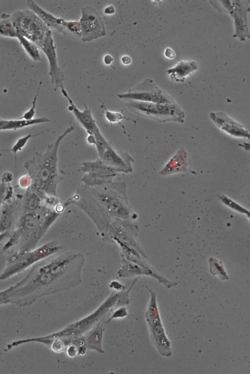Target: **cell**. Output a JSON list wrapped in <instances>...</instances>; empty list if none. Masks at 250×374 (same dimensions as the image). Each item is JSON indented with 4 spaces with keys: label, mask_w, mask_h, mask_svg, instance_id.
Here are the masks:
<instances>
[{
    "label": "cell",
    "mask_w": 250,
    "mask_h": 374,
    "mask_svg": "<svg viewBox=\"0 0 250 374\" xmlns=\"http://www.w3.org/2000/svg\"><path fill=\"white\" fill-rule=\"evenodd\" d=\"M129 302L127 291L113 293L93 312L84 318L69 325L56 333L44 336L46 339H61L80 337L91 330L99 322L104 320L106 315L114 308L123 306Z\"/></svg>",
    "instance_id": "5"
},
{
    "label": "cell",
    "mask_w": 250,
    "mask_h": 374,
    "mask_svg": "<svg viewBox=\"0 0 250 374\" xmlns=\"http://www.w3.org/2000/svg\"><path fill=\"white\" fill-rule=\"evenodd\" d=\"M208 262L209 272L211 274L217 276L222 280L229 279L227 272L222 261L213 257H210L208 259Z\"/></svg>",
    "instance_id": "25"
},
{
    "label": "cell",
    "mask_w": 250,
    "mask_h": 374,
    "mask_svg": "<svg viewBox=\"0 0 250 374\" xmlns=\"http://www.w3.org/2000/svg\"><path fill=\"white\" fill-rule=\"evenodd\" d=\"M81 27V40L90 42L105 35L104 22L95 9L90 6L82 8L79 21Z\"/></svg>",
    "instance_id": "13"
},
{
    "label": "cell",
    "mask_w": 250,
    "mask_h": 374,
    "mask_svg": "<svg viewBox=\"0 0 250 374\" xmlns=\"http://www.w3.org/2000/svg\"><path fill=\"white\" fill-rule=\"evenodd\" d=\"M26 3L29 9L41 19L51 31L53 30L56 32H62L65 22L63 19L55 17L42 9L32 0H27Z\"/></svg>",
    "instance_id": "19"
},
{
    "label": "cell",
    "mask_w": 250,
    "mask_h": 374,
    "mask_svg": "<svg viewBox=\"0 0 250 374\" xmlns=\"http://www.w3.org/2000/svg\"><path fill=\"white\" fill-rule=\"evenodd\" d=\"M61 89L63 95L66 98L70 104L69 110L72 111L77 121L86 130L88 135L94 136L101 133L92 116L91 110L87 107L86 105L84 104V109L83 110H80L74 104L64 88Z\"/></svg>",
    "instance_id": "16"
},
{
    "label": "cell",
    "mask_w": 250,
    "mask_h": 374,
    "mask_svg": "<svg viewBox=\"0 0 250 374\" xmlns=\"http://www.w3.org/2000/svg\"><path fill=\"white\" fill-rule=\"evenodd\" d=\"M34 128H33L30 131L29 133L27 134L26 135H25V136L19 138L18 140L17 141V142H16V143L14 145V146L12 147V148L11 149L1 150V151H3V152H12L14 154L15 169L16 168V159H17L16 154L17 152L22 150V149L24 147V146L26 145V143L27 142V141L30 138L40 135L47 131H43L41 132H37V133H35V134H32V132L34 130Z\"/></svg>",
    "instance_id": "26"
},
{
    "label": "cell",
    "mask_w": 250,
    "mask_h": 374,
    "mask_svg": "<svg viewBox=\"0 0 250 374\" xmlns=\"http://www.w3.org/2000/svg\"><path fill=\"white\" fill-rule=\"evenodd\" d=\"M147 289L150 294V298L145 313V317L148 327L151 340L161 355L169 357L172 355L171 343L166 334L161 319L156 294L153 290L148 288Z\"/></svg>",
    "instance_id": "8"
},
{
    "label": "cell",
    "mask_w": 250,
    "mask_h": 374,
    "mask_svg": "<svg viewBox=\"0 0 250 374\" xmlns=\"http://www.w3.org/2000/svg\"><path fill=\"white\" fill-rule=\"evenodd\" d=\"M17 39L27 54L34 62H38L42 60L39 47L34 43L19 33L18 34Z\"/></svg>",
    "instance_id": "23"
},
{
    "label": "cell",
    "mask_w": 250,
    "mask_h": 374,
    "mask_svg": "<svg viewBox=\"0 0 250 374\" xmlns=\"http://www.w3.org/2000/svg\"><path fill=\"white\" fill-rule=\"evenodd\" d=\"M31 183V180L29 176L27 175L21 177L19 180V184L22 188H28Z\"/></svg>",
    "instance_id": "34"
},
{
    "label": "cell",
    "mask_w": 250,
    "mask_h": 374,
    "mask_svg": "<svg viewBox=\"0 0 250 374\" xmlns=\"http://www.w3.org/2000/svg\"><path fill=\"white\" fill-rule=\"evenodd\" d=\"M98 158L118 173L127 174L133 171V158L127 153L118 151L111 145Z\"/></svg>",
    "instance_id": "15"
},
{
    "label": "cell",
    "mask_w": 250,
    "mask_h": 374,
    "mask_svg": "<svg viewBox=\"0 0 250 374\" xmlns=\"http://www.w3.org/2000/svg\"><path fill=\"white\" fill-rule=\"evenodd\" d=\"M165 55L169 58H173L175 57L174 52L170 48H167L165 51Z\"/></svg>",
    "instance_id": "37"
},
{
    "label": "cell",
    "mask_w": 250,
    "mask_h": 374,
    "mask_svg": "<svg viewBox=\"0 0 250 374\" xmlns=\"http://www.w3.org/2000/svg\"><path fill=\"white\" fill-rule=\"evenodd\" d=\"M188 165V153L184 148H181L165 165L159 173L162 176L185 172Z\"/></svg>",
    "instance_id": "18"
},
{
    "label": "cell",
    "mask_w": 250,
    "mask_h": 374,
    "mask_svg": "<svg viewBox=\"0 0 250 374\" xmlns=\"http://www.w3.org/2000/svg\"><path fill=\"white\" fill-rule=\"evenodd\" d=\"M42 82H41L39 84V87L38 89L37 92L36 94L35 95L33 100L32 102V106L30 108V109L25 112L23 115L20 118L21 119H24L26 120H30L33 119V117L35 114V108H36V105L37 102V100L38 98V95L39 94V91L40 89V88L41 86Z\"/></svg>",
    "instance_id": "31"
},
{
    "label": "cell",
    "mask_w": 250,
    "mask_h": 374,
    "mask_svg": "<svg viewBox=\"0 0 250 374\" xmlns=\"http://www.w3.org/2000/svg\"><path fill=\"white\" fill-rule=\"evenodd\" d=\"M74 130V127L70 126L53 143L48 145L44 153L36 152L23 165L31 180L29 188L42 200L47 196L57 197V189L61 180L58 170V149L63 139Z\"/></svg>",
    "instance_id": "3"
},
{
    "label": "cell",
    "mask_w": 250,
    "mask_h": 374,
    "mask_svg": "<svg viewBox=\"0 0 250 374\" xmlns=\"http://www.w3.org/2000/svg\"><path fill=\"white\" fill-rule=\"evenodd\" d=\"M217 197L219 200L226 206H228L233 210H235V211L247 215L248 217L249 218L250 212L239 205L238 203L234 201L231 199L229 198L223 194L217 195Z\"/></svg>",
    "instance_id": "29"
},
{
    "label": "cell",
    "mask_w": 250,
    "mask_h": 374,
    "mask_svg": "<svg viewBox=\"0 0 250 374\" xmlns=\"http://www.w3.org/2000/svg\"><path fill=\"white\" fill-rule=\"evenodd\" d=\"M95 144L97 149L98 156L100 157L105 151L111 146L102 133L94 136Z\"/></svg>",
    "instance_id": "30"
},
{
    "label": "cell",
    "mask_w": 250,
    "mask_h": 374,
    "mask_svg": "<svg viewBox=\"0 0 250 374\" xmlns=\"http://www.w3.org/2000/svg\"><path fill=\"white\" fill-rule=\"evenodd\" d=\"M59 252L34 264L21 281L1 291L6 303L28 306L39 298L81 284L83 255L71 251Z\"/></svg>",
    "instance_id": "1"
},
{
    "label": "cell",
    "mask_w": 250,
    "mask_h": 374,
    "mask_svg": "<svg viewBox=\"0 0 250 374\" xmlns=\"http://www.w3.org/2000/svg\"><path fill=\"white\" fill-rule=\"evenodd\" d=\"M99 100L102 103V107L104 110L105 117L106 120H107V121H108L110 123H119V124L123 129L124 132L125 133V127L123 125H122L120 121L123 119H126L127 120H132L133 121L134 120L132 119L131 118H127L125 117L122 113L111 111L107 110L105 106H104V102H102L100 99H99Z\"/></svg>",
    "instance_id": "27"
},
{
    "label": "cell",
    "mask_w": 250,
    "mask_h": 374,
    "mask_svg": "<svg viewBox=\"0 0 250 374\" xmlns=\"http://www.w3.org/2000/svg\"><path fill=\"white\" fill-rule=\"evenodd\" d=\"M17 31L40 48L49 30L31 10H19L10 15Z\"/></svg>",
    "instance_id": "9"
},
{
    "label": "cell",
    "mask_w": 250,
    "mask_h": 374,
    "mask_svg": "<svg viewBox=\"0 0 250 374\" xmlns=\"http://www.w3.org/2000/svg\"><path fill=\"white\" fill-rule=\"evenodd\" d=\"M131 61V58L128 56H125L122 58V62L125 65L129 64Z\"/></svg>",
    "instance_id": "39"
},
{
    "label": "cell",
    "mask_w": 250,
    "mask_h": 374,
    "mask_svg": "<svg viewBox=\"0 0 250 374\" xmlns=\"http://www.w3.org/2000/svg\"><path fill=\"white\" fill-rule=\"evenodd\" d=\"M50 121V120L46 117L33 118L30 120L24 119H18L14 120H8V122L4 126L0 127V131L6 130H17L33 124L46 123Z\"/></svg>",
    "instance_id": "22"
},
{
    "label": "cell",
    "mask_w": 250,
    "mask_h": 374,
    "mask_svg": "<svg viewBox=\"0 0 250 374\" xmlns=\"http://www.w3.org/2000/svg\"><path fill=\"white\" fill-rule=\"evenodd\" d=\"M125 105L131 112L158 122H184L185 113L176 103L158 104L135 100H125Z\"/></svg>",
    "instance_id": "7"
},
{
    "label": "cell",
    "mask_w": 250,
    "mask_h": 374,
    "mask_svg": "<svg viewBox=\"0 0 250 374\" xmlns=\"http://www.w3.org/2000/svg\"><path fill=\"white\" fill-rule=\"evenodd\" d=\"M63 205L64 208L75 205L83 210L104 239L113 222H134L137 217L129 204L125 182L93 186L83 184Z\"/></svg>",
    "instance_id": "2"
},
{
    "label": "cell",
    "mask_w": 250,
    "mask_h": 374,
    "mask_svg": "<svg viewBox=\"0 0 250 374\" xmlns=\"http://www.w3.org/2000/svg\"><path fill=\"white\" fill-rule=\"evenodd\" d=\"M113 61V58L109 55H106L104 57V62L106 65H109Z\"/></svg>",
    "instance_id": "38"
},
{
    "label": "cell",
    "mask_w": 250,
    "mask_h": 374,
    "mask_svg": "<svg viewBox=\"0 0 250 374\" xmlns=\"http://www.w3.org/2000/svg\"><path fill=\"white\" fill-rule=\"evenodd\" d=\"M212 6L220 12L229 13L233 19L235 32L234 37L242 41L250 38L247 15L250 0H210Z\"/></svg>",
    "instance_id": "10"
},
{
    "label": "cell",
    "mask_w": 250,
    "mask_h": 374,
    "mask_svg": "<svg viewBox=\"0 0 250 374\" xmlns=\"http://www.w3.org/2000/svg\"><path fill=\"white\" fill-rule=\"evenodd\" d=\"M104 324V320H103L82 335L86 349H94L98 352H104L102 347Z\"/></svg>",
    "instance_id": "20"
},
{
    "label": "cell",
    "mask_w": 250,
    "mask_h": 374,
    "mask_svg": "<svg viewBox=\"0 0 250 374\" xmlns=\"http://www.w3.org/2000/svg\"><path fill=\"white\" fill-rule=\"evenodd\" d=\"M10 182L1 179L0 183V210L6 201L13 198V188Z\"/></svg>",
    "instance_id": "28"
},
{
    "label": "cell",
    "mask_w": 250,
    "mask_h": 374,
    "mask_svg": "<svg viewBox=\"0 0 250 374\" xmlns=\"http://www.w3.org/2000/svg\"><path fill=\"white\" fill-rule=\"evenodd\" d=\"M210 118L221 130L230 135L249 139V132L242 124L233 120L224 112H211Z\"/></svg>",
    "instance_id": "17"
},
{
    "label": "cell",
    "mask_w": 250,
    "mask_h": 374,
    "mask_svg": "<svg viewBox=\"0 0 250 374\" xmlns=\"http://www.w3.org/2000/svg\"><path fill=\"white\" fill-rule=\"evenodd\" d=\"M109 286L111 287L118 291L122 290L123 289H125V288L124 285L121 284L120 283L117 282V281H112L111 282Z\"/></svg>",
    "instance_id": "35"
},
{
    "label": "cell",
    "mask_w": 250,
    "mask_h": 374,
    "mask_svg": "<svg viewBox=\"0 0 250 374\" xmlns=\"http://www.w3.org/2000/svg\"><path fill=\"white\" fill-rule=\"evenodd\" d=\"M198 67L196 62L193 61H180L174 67L166 70L170 77L176 82H184L186 77Z\"/></svg>",
    "instance_id": "21"
},
{
    "label": "cell",
    "mask_w": 250,
    "mask_h": 374,
    "mask_svg": "<svg viewBox=\"0 0 250 374\" xmlns=\"http://www.w3.org/2000/svg\"><path fill=\"white\" fill-rule=\"evenodd\" d=\"M81 170L85 173L81 180L84 184L93 186L113 181L118 175L114 169L104 164L99 158L82 164Z\"/></svg>",
    "instance_id": "12"
},
{
    "label": "cell",
    "mask_w": 250,
    "mask_h": 374,
    "mask_svg": "<svg viewBox=\"0 0 250 374\" xmlns=\"http://www.w3.org/2000/svg\"><path fill=\"white\" fill-rule=\"evenodd\" d=\"M57 208L45 203L35 211L21 215L14 231L2 252L29 251L35 249L51 225L60 216Z\"/></svg>",
    "instance_id": "4"
},
{
    "label": "cell",
    "mask_w": 250,
    "mask_h": 374,
    "mask_svg": "<svg viewBox=\"0 0 250 374\" xmlns=\"http://www.w3.org/2000/svg\"><path fill=\"white\" fill-rule=\"evenodd\" d=\"M63 26L78 37L81 38V27L79 22L65 21Z\"/></svg>",
    "instance_id": "32"
},
{
    "label": "cell",
    "mask_w": 250,
    "mask_h": 374,
    "mask_svg": "<svg viewBox=\"0 0 250 374\" xmlns=\"http://www.w3.org/2000/svg\"><path fill=\"white\" fill-rule=\"evenodd\" d=\"M118 97L124 100H135L158 104H170L175 102L173 98L165 91L159 88L153 81L145 79L127 92L118 94Z\"/></svg>",
    "instance_id": "11"
},
{
    "label": "cell",
    "mask_w": 250,
    "mask_h": 374,
    "mask_svg": "<svg viewBox=\"0 0 250 374\" xmlns=\"http://www.w3.org/2000/svg\"><path fill=\"white\" fill-rule=\"evenodd\" d=\"M40 48L47 58L49 66V75L51 78V83L54 87V90H56L59 88H64L63 81L64 80V76L58 65L52 32L50 30L47 32L44 40Z\"/></svg>",
    "instance_id": "14"
},
{
    "label": "cell",
    "mask_w": 250,
    "mask_h": 374,
    "mask_svg": "<svg viewBox=\"0 0 250 374\" xmlns=\"http://www.w3.org/2000/svg\"><path fill=\"white\" fill-rule=\"evenodd\" d=\"M115 9L114 6L110 5L105 8L104 10V14L106 15H111L115 13Z\"/></svg>",
    "instance_id": "36"
},
{
    "label": "cell",
    "mask_w": 250,
    "mask_h": 374,
    "mask_svg": "<svg viewBox=\"0 0 250 374\" xmlns=\"http://www.w3.org/2000/svg\"><path fill=\"white\" fill-rule=\"evenodd\" d=\"M18 34L10 18V15L2 14L0 20V36L17 39Z\"/></svg>",
    "instance_id": "24"
},
{
    "label": "cell",
    "mask_w": 250,
    "mask_h": 374,
    "mask_svg": "<svg viewBox=\"0 0 250 374\" xmlns=\"http://www.w3.org/2000/svg\"><path fill=\"white\" fill-rule=\"evenodd\" d=\"M127 314V310L123 306L119 307V308H117V309L115 310L114 312H113L112 315L111 316L110 318L108 320V321H110L111 319L113 318H122L125 317Z\"/></svg>",
    "instance_id": "33"
},
{
    "label": "cell",
    "mask_w": 250,
    "mask_h": 374,
    "mask_svg": "<svg viewBox=\"0 0 250 374\" xmlns=\"http://www.w3.org/2000/svg\"><path fill=\"white\" fill-rule=\"evenodd\" d=\"M62 245L56 241L47 242L29 251H18L9 254L6 264L0 274V281L19 273L37 262L60 252Z\"/></svg>",
    "instance_id": "6"
}]
</instances>
